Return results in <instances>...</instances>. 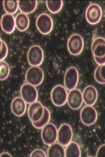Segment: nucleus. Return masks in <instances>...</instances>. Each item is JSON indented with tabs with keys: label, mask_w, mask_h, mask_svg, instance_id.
<instances>
[{
	"label": "nucleus",
	"mask_w": 105,
	"mask_h": 157,
	"mask_svg": "<svg viewBox=\"0 0 105 157\" xmlns=\"http://www.w3.org/2000/svg\"><path fill=\"white\" fill-rule=\"evenodd\" d=\"M67 92L63 86L58 85L52 90L51 99L53 104L57 107H62L67 101Z\"/></svg>",
	"instance_id": "1"
},
{
	"label": "nucleus",
	"mask_w": 105,
	"mask_h": 157,
	"mask_svg": "<svg viewBox=\"0 0 105 157\" xmlns=\"http://www.w3.org/2000/svg\"><path fill=\"white\" fill-rule=\"evenodd\" d=\"M44 79V73L39 67L29 68L26 74V80L28 83L34 86L40 85Z\"/></svg>",
	"instance_id": "2"
},
{
	"label": "nucleus",
	"mask_w": 105,
	"mask_h": 157,
	"mask_svg": "<svg viewBox=\"0 0 105 157\" xmlns=\"http://www.w3.org/2000/svg\"><path fill=\"white\" fill-rule=\"evenodd\" d=\"M58 137V130L56 126L52 123H48L41 132V138L46 145H50L55 143Z\"/></svg>",
	"instance_id": "3"
},
{
	"label": "nucleus",
	"mask_w": 105,
	"mask_h": 157,
	"mask_svg": "<svg viewBox=\"0 0 105 157\" xmlns=\"http://www.w3.org/2000/svg\"><path fill=\"white\" fill-rule=\"evenodd\" d=\"M36 25L39 32L43 35L50 33L53 28V21L51 17L46 13H42L37 17Z\"/></svg>",
	"instance_id": "4"
},
{
	"label": "nucleus",
	"mask_w": 105,
	"mask_h": 157,
	"mask_svg": "<svg viewBox=\"0 0 105 157\" xmlns=\"http://www.w3.org/2000/svg\"><path fill=\"white\" fill-rule=\"evenodd\" d=\"M67 45L70 53L74 56L79 55L84 48V41L79 34H74L68 39Z\"/></svg>",
	"instance_id": "5"
},
{
	"label": "nucleus",
	"mask_w": 105,
	"mask_h": 157,
	"mask_svg": "<svg viewBox=\"0 0 105 157\" xmlns=\"http://www.w3.org/2000/svg\"><path fill=\"white\" fill-rule=\"evenodd\" d=\"M27 57L28 62L31 66L39 67L44 59L43 50L39 45H33L29 49Z\"/></svg>",
	"instance_id": "6"
},
{
	"label": "nucleus",
	"mask_w": 105,
	"mask_h": 157,
	"mask_svg": "<svg viewBox=\"0 0 105 157\" xmlns=\"http://www.w3.org/2000/svg\"><path fill=\"white\" fill-rule=\"evenodd\" d=\"M20 92L22 98L27 104H31L37 101L38 93L35 86L25 83L21 88Z\"/></svg>",
	"instance_id": "7"
},
{
	"label": "nucleus",
	"mask_w": 105,
	"mask_h": 157,
	"mask_svg": "<svg viewBox=\"0 0 105 157\" xmlns=\"http://www.w3.org/2000/svg\"><path fill=\"white\" fill-rule=\"evenodd\" d=\"M79 79V72L76 68L71 67L68 68L64 75V84L65 88L69 91L75 89Z\"/></svg>",
	"instance_id": "8"
},
{
	"label": "nucleus",
	"mask_w": 105,
	"mask_h": 157,
	"mask_svg": "<svg viewBox=\"0 0 105 157\" xmlns=\"http://www.w3.org/2000/svg\"><path fill=\"white\" fill-rule=\"evenodd\" d=\"M73 131L71 127L67 124H63L58 131L57 140L63 146H67L72 140Z\"/></svg>",
	"instance_id": "9"
},
{
	"label": "nucleus",
	"mask_w": 105,
	"mask_h": 157,
	"mask_svg": "<svg viewBox=\"0 0 105 157\" xmlns=\"http://www.w3.org/2000/svg\"><path fill=\"white\" fill-rule=\"evenodd\" d=\"M97 118V111L92 106H85L81 110V121L85 125L91 126L94 124L96 122Z\"/></svg>",
	"instance_id": "10"
},
{
	"label": "nucleus",
	"mask_w": 105,
	"mask_h": 157,
	"mask_svg": "<svg viewBox=\"0 0 105 157\" xmlns=\"http://www.w3.org/2000/svg\"><path fill=\"white\" fill-rule=\"evenodd\" d=\"M102 15V10L98 4H92L89 5L86 10V20L91 25L96 24L99 22Z\"/></svg>",
	"instance_id": "11"
},
{
	"label": "nucleus",
	"mask_w": 105,
	"mask_h": 157,
	"mask_svg": "<svg viewBox=\"0 0 105 157\" xmlns=\"http://www.w3.org/2000/svg\"><path fill=\"white\" fill-rule=\"evenodd\" d=\"M67 102L70 108L73 110L79 109L83 105V94L79 90L75 89L68 94Z\"/></svg>",
	"instance_id": "12"
},
{
	"label": "nucleus",
	"mask_w": 105,
	"mask_h": 157,
	"mask_svg": "<svg viewBox=\"0 0 105 157\" xmlns=\"http://www.w3.org/2000/svg\"><path fill=\"white\" fill-rule=\"evenodd\" d=\"M44 113V107L40 102H34L28 108V114L32 122H36L40 120Z\"/></svg>",
	"instance_id": "13"
},
{
	"label": "nucleus",
	"mask_w": 105,
	"mask_h": 157,
	"mask_svg": "<svg viewBox=\"0 0 105 157\" xmlns=\"http://www.w3.org/2000/svg\"><path fill=\"white\" fill-rule=\"evenodd\" d=\"M98 94L96 89L93 86H86L83 90V101L87 106H92L97 101Z\"/></svg>",
	"instance_id": "14"
},
{
	"label": "nucleus",
	"mask_w": 105,
	"mask_h": 157,
	"mask_svg": "<svg viewBox=\"0 0 105 157\" xmlns=\"http://www.w3.org/2000/svg\"><path fill=\"white\" fill-rule=\"evenodd\" d=\"M1 25L2 29L6 33H12L15 28L14 16L11 14H4L1 18Z\"/></svg>",
	"instance_id": "15"
},
{
	"label": "nucleus",
	"mask_w": 105,
	"mask_h": 157,
	"mask_svg": "<svg viewBox=\"0 0 105 157\" xmlns=\"http://www.w3.org/2000/svg\"><path fill=\"white\" fill-rule=\"evenodd\" d=\"M105 39L98 37L95 39L91 44V49L94 57H102L105 56Z\"/></svg>",
	"instance_id": "16"
},
{
	"label": "nucleus",
	"mask_w": 105,
	"mask_h": 157,
	"mask_svg": "<svg viewBox=\"0 0 105 157\" xmlns=\"http://www.w3.org/2000/svg\"><path fill=\"white\" fill-rule=\"evenodd\" d=\"M11 108L14 115L18 117H20L26 113V104L22 98L17 97L14 98L11 103Z\"/></svg>",
	"instance_id": "17"
},
{
	"label": "nucleus",
	"mask_w": 105,
	"mask_h": 157,
	"mask_svg": "<svg viewBox=\"0 0 105 157\" xmlns=\"http://www.w3.org/2000/svg\"><path fill=\"white\" fill-rule=\"evenodd\" d=\"M18 9L22 13L26 14L33 13L36 10L37 1H18Z\"/></svg>",
	"instance_id": "18"
},
{
	"label": "nucleus",
	"mask_w": 105,
	"mask_h": 157,
	"mask_svg": "<svg viewBox=\"0 0 105 157\" xmlns=\"http://www.w3.org/2000/svg\"><path fill=\"white\" fill-rule=\"evenodd\" d=\"M15 27L20 32H24L27 29L30 25V20L27 14L18 13L15 18Z\"/></svg>",
	"instance_id": "19"
},
{
	"label": "nucleus",
	"mask_w": 105,
	"mask_h": 157,
	"mask_svg": "<svg viewBox=\"0 0 105 157\" xmlns=\"http://www.w3.org/2000/svg\"><path fill=\"white\" fill-rule=\"evenodd\" d=\"M47 155L49 157H65V149L60 144L55 142L50 145Z\"/></svg>",
	"instance_id": "20"
},
{
	"label": "nucleus",
	"mask_w": 105,
	"mask_h": 157,
	"mask_svg": "<svg viewBox=\"0 0 105 157\" xmlns=\"http://www.w3.org/2000/svg\"><path fill=\"white\" fill-rule=\"evenodd\" d=\"M65 157H80L81 151L79 144L75 141H71L65 150Z\"/></svg>",
	"instance_id": "21"
},
{
	"label": "nucleus",
	"mask_w": 105,
	"mask_h": 157,
	"mask_svg": "<svg viewBox=\"0 0 105 157\" xmlns=\"http://www.w3.org/2000/svg\"><path fill=\"white\" fill-rule=\"evenodd\" d=\"M50 119V110L46 107H44V113L42 117L40 120L36 122H32V124L34 128L36 129L42 128L48 123L49 122Z\"/></svg>",
	"instance_id": "22"
},
{
	"label": "nucleus",
	"mask_w": 105,
	"mask_h": 157,
	"mask_svg": "<svg viewBox=\"0 0 105 157\" xmlns=\"http://www.w3.org/2000/svg\"><path fill=\"white\" fill-rule=\"evenodd\" d=\"M3 6L7 14H15L18 9V1H4Z\"/></svg>",
	"instance_id": "23"
},
{
	"label": "nucleus",
	"mask_w": 105,
	"mask_h": 157,
	"mask_svg": "<svg viewBox=\"0 0 105 157\" xmlns=\"http://www.w3.org/2000/svg\"><path fill=\"white\" fill-rule=\"evenodd\" d=\"M63 4L62 1H47L46 2L47 9L53 14H56L61 11L63 7Z\"/></svg>",
	"instance_id": "24"
},
{
	"label": "nucleus",
	"mask_w": 105,
	"mask_h": 157,
	"mask_svg": "<svg viewBox=\"0 0 105 157\" xmlns=\"http://www.w3.org/2000/svg\"><path fill=\"white\" fill-rule=\"evenodd\" d=\"M94 78L98 83L104 84L105 80V65L99 66L94 72Z\"/></svg>",
	"instance_id": "25"
},
{
	"label": "nucleus",
	"mask_w": 105,
	"mask_h": 157,
	"mask_svg": "<svg viewBox=\"0 0 105 157\" xmlns=\"http://www.w3.org/2000/svg\"><path fill=\"white\" fill-rule=\"evenodd\" d=\"M10 67L7 62L0 61V80L3 81L7 79L10 74Z\"/></svg>",
	"instance_id": "26"
},
{
	"label": "nucleus",
	"mask_w": 105,
	"mask_h": 157,
	"mask_svg": "<svg viewBox=\"0 0 105 157\" xmlns=\"http://www.w3.org/2000/svg\"><path fill=\"white\" fill-rule=\"evenodd\" d=\"M8 54V47L7 44L3 41L2 47L0 49V61L4 60L7 57Z\"/></svg>",
	"instance_id": "27"
},
{
	"label": "nucleus",
	"mask_w": 105,
	"mask_h": 157,
	"mask_svg": "<svg viewBox=\"0 0 105 157\" xmlns=\"http://www.w3.org/2000/svg\"><path fill=\"white\" fill-rule=\"evenodd\" d=\"M46 156H46V154L42 150L40 149H35L32 152L30 155V157H46Z\"/></svg>",
	"instance_id": "28"
},
{
	"label": "nucleus",
	"mask_w": 105,
	"mask_h": 157,
	"mask_svg": "<svg viewBox=\"0 0 105 157\" xmlns=\"http://www.w3.org/2000/svg\"><path fill=\"white\" fill-rule=\"evenodd\" d=\"M105 144H104L100 147L98 150L97 154H96V157H105Z\"/></svg>",
	"instance_id": "29"
},
{
	"label": "nucleus",
	"mask_w": 105,
	"mask_h": 157,
	"mask_svg": "<svg viewBox=\"0 0 105 157\" xmlns=\"http://www.w3.org/2000/svg\"><path fill=\"white\" fill-rule=\"evenodd\" d=\"M94 57L95 60L97 64L99 66L105 65V56L102 57Z\"/></svg>",
	"instance_id": "30"
},
{
	"label": "nucleus",
	"mask_w": 105,
	"mask_h": 157,
	"mask_svg": "<svg viewBox=\"0 0 105 157\" xmlns=\"http://www.w3.org/2000/svg\"><path fill=\"white\" fill-rule=\"evenodd\" d=\"M0 157H11V156L8 152H4L0 155Z\"/></svg>",
	"instance_id": "31"
},
{
	"label": "nucleus",
	"mask_w": 105,
	"mask_h": 157,
	"mask_svg": "<svg viewBox=\"0 0 105 157\" xmlns=\"http://www.w3.org/2000/svg\"><path fill=\"white\" fill-rule=\"evenodd\" d=\"M2 42L3 41H2V39H1V40H0V49H1L2 47Z\"/></svg>",
	"instance_id": "32"
},
{
	"label": "nucleus",
	"mask_w": 105,
	"mask_h": 157,
	"mask_svg": "<svg viewBox=\"0 0 105 157\" xmlns=\"http://www.w3.org/2000/svg\"><path fill=\"white\" fill-rule=\"evenodd\" d=\"M1 38H0V40H1Z\"/></svg>",
	"instance_id": "33"
}]
</instances>
